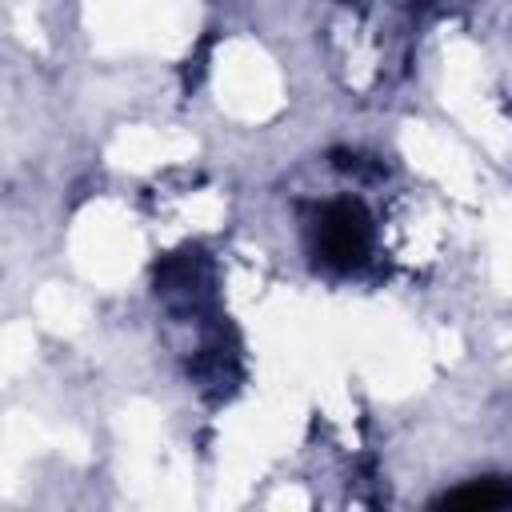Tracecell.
Listing matches in <instances>:
<instances>
[{
    "label": "cell",
    "instance_id": "obj_1",
    "mask_svg": "<svg viewBox=\"0 0 512 512\" xmlns=\"http://www.w3.org/2000/svg\"><path fill=\"white\" fill-rule=\"evenodd\" d=\"M368 244H372V228H368V216L360 204L352 200H340V204H328L316 220V256L332 268H356L364 256H368Z\"/></svg>",
    "mask_w": 512,
    "mask_h": 512
},
{
    "label": "cell",
    "instance_id": "obj_2",
    "mask_svg": "<svg viewBox=\"0 0 512 512\" xmlns=\"http://www.w3.org/2000/svg\"><path fill=\"white\" fill-rule=\"evenodd\" d=\"M440 504H448V508H500V504H512V492L496 488V484H472V488L444 496Z\"/></svg>",
    "mask_w": 512,
    "mask_h": 512
}]
</instances>
